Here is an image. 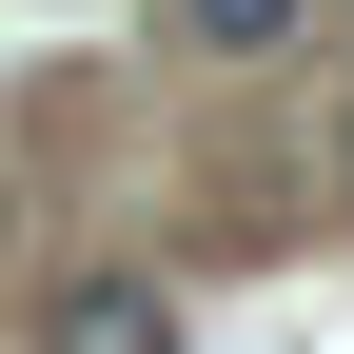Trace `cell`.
<instances>
[{
    "instance_id": "6da1fadb",
    "label": "cell",
    "mask_w": 354,
    "mask_h": 354,
    "mask_svg": "<svg viewBox=\"0 0 354 354\" xmlns=\"http://www.w3.org/2000/svg\"><path fill=\"white\" fill-rule=\"evenodd\" d=\"M39 354H177V295L158 276H59L39 295Z\"/></svg>"
},
{
    "instance_id": "7a4b0ae2",
    "label": "cell",
    "mask_w": 354,
    "mask_h": 354,
    "mask_svg": "<svg viewBox=\"0 0 354 354\" xmlns=\"http://www.w3.org/2000/svg\"><path fill=\"white\" fill-rule=\"evenodd\" d=\"M295 20H315V0H177V39H197V59H276Z\"/></svg>"
},
{
    "instance_id": "3957f363",
    "label": "cell",
    "mask_w": 354,
    "mask_h": 354,
    "mask_svg": "<svg viewBox=\"0 0 354 354\" xmlns=\"http://www.w3.org/2000/svg\"><path fill=\"white\" fill-rule=\"evenodd\" d=\"M335 197H354V99H335Z\"/></svg>"
},
{
    "instance_id": "277c9868",
    "label": "cell",
    "mask_w": 354,
    "mask_h": 354,
    "mask_svg": "<svg viewBox=\"0 0 354 354\" xmlns=\"http://www.w3.org/2000/svg\"><path fill=\"white\" fill-rule=\"evenodd\" d=\"M0 236H20V177H0Z\"/></svg>"
}]
</instances>
